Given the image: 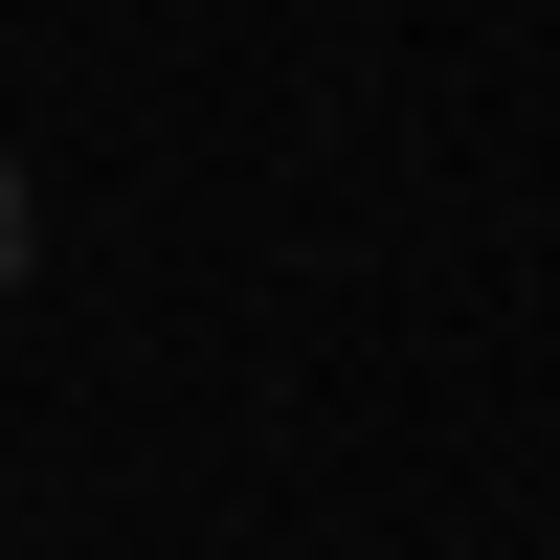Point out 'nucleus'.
Instances as JSON below:
<instances>
[{
	"label": "nucleus",
	"instance_id": "1",
	"mask_svg": "<svg viewBox=\"0 0 560 560\" xmlns=\"http://www.w3.org/2000/svg\"><path fill=\"white\" fill-rule=\"evenodd\" d=\"M0 292H23V179H0Z\"/></svg>",
	"mask_w": 560,
	"mask_h": 560
}]
</instances>
